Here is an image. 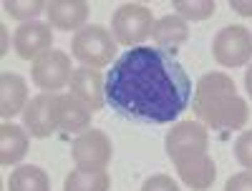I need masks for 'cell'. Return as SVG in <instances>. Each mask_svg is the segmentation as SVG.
<instances>
[{
	"label": "cell",
	"mask_w": 252,
	"mask_h": 191,
	"mask_svg": "<svg viewBox=\"0 0 252 191\" xmlns=\"http://www.w3.org/2000/svg\"><path fill=\"white\" fill-rule=\"evenodd\" d=\"M141 191H182V189H179V184L172 176L154 174V176H149V179L141 184Z\"/></svg>",
	"instance_id": "7402d4cb"
},
{
	"label": "cell",
	"mask_w": 252,
	"mask_h": 191,
	"mask_svg": "<svg viewBox=\"0 0 252 191\" xmlns=\"http://www.w3.org/2000/svg\"><path fill=\"white\" fill-rule=\"evenodd\" d=\"M224 191H252V171H240L229 176L224 184Z\"/></svg>",
	"instance_id": "603a6c76"
},
{
	"label": "cell",
	"mask_w": 252,
	"mask_h": 191,
	"mask_svg": "<svg viewBox=\"0 0 252 191\" xmlns=\"http://www.w3.org/2000/svg\"><path fill=\"white\" fill-rule=\"evenodd\" d=\"M58 129L81 134L91 129V111L71 93H58Z\"/></svg>",
	"instance_id": "9a60e30c"
},
{
	"label": "cell",
	"mask_w": 252,
	"mask_h": 191,
	"mask_svg": "<svg viewBox=\"0 0 252 191\" xmlns=\"http://www.w3.org/2000/svg\"><path fill=\"white\" fill-rule=\"evenodd\" d=\"M8 191H51V179L40 166H18L8 179Z\"/></svg>",
	"instance_id": "e0dca14e"
},
{
	"label": "cell",
	"mask_w": 252,
	"mask_h": 191,
	"mask_svg": "<svg viewBox=\"0 0 252 191\" xmlns=\"http://www.w3.org/2000/svg\"><path fill=\"white\" fill-rule=\"evenodd\" d=\"M28 103V83L23 81V76L5 71L0 76V116L10 121L13 116L23 113Z\"/></svg>",
	"instance_id": "4fadbf2b"
},
{
	"label": "cell",
	"mask_w": 252,
	"mask_h": 191,
	"mask_svg": "<svg viewBox=\"0 0 252 191\" xmlns=\"http://www.w3.org/2000/svg\"><path fill=\"white\" fill-rule=\"evenodd\" d=\"M26 154H28V131L10 121H3V126H0V164L13 166L23 161Z\"/></svg>",
	"instance_id": "2e32d148"
},
{
	"label": "cell",
	"mask_w": 252,
	"mask_h": 191,
	"mask_svg": "<svg viewBox=\"0 0 252 191\" xmlns=\"http://www.w3.org/2000/svg\"><path fill=\"white\" fill-rule=\"evenodd\" d=\"M179 179L192 191H207L217 179V166L209 156V131L199 121H179L164 138Z\"/></svg>",
	"instance_id": "7a4b0ae2"
},
{
	"label": "cell",
	"mask_w": 252,
	"mask_h": 191,
	"mask_svg": "<svg viewBox=\"0 0 252 191\" xmlns=\"http://www.w3.org/2000/svg\"><path fill=\"white\" fill-rule=\"evenodd\" d=\"M116 40L111 35L109 28H103L98 23L94 26H86V28H81L73 40H71V55L76 60H81L86 68H103V66H109L111 58L116 55Z\"/></svg>",
	"instance_id": "277c9868"
},
{
	"label": "cell",
	"mask_w": 252,
	"mask_h": 191,
	"mask_svg": "<svg viewBox=\"0 0 252 191\" xmlns=\"http://www.w3.org/2000/svg\"><path fill=\"white\" fill-rule=\"evenodd\" d=\"M245 88H247V93H250V98H252V66L245 71Z\"/></svg>",
	"instance_id": "d4e9b609"
},
{
	"label": "cell",
	"mask_w": 252,
	"mask_h": 191,
	"mask_svg": "<svg viewBox=\"0 0 252 191\" xmlns=\"http://www.w3.org/2000/svg\"><path fill=\"white\" fill-rule=\"evenodd\" d=\"M111 176L109 171H71L63 181V191H109Z\"/></svg>",
	"instance_id": "ac0fdd59"
},
{
	"label": "cell",
	"mask_w": 252,
	"mask_h": 191,
	"mask_svg": "<svg viewBox=\"0 0 252 191\" xmlns=\"http://www.w3.org/2000/svg\"><path fill=\"white\" fill-rule=\"evenodd\" d=\"M172 8L184 20H207L215 15L217 3L215 0H174Z\"/></svg>",
	"instance_id": "d6986e66"
},
{
	"label": "cell",
	"mask_w": 252,
	"mask_h": 191,
	"mask_svg": "<svg viewBox=\"0 0 252 191\" xmlns=\"http://www.w3.org/2000/svg\"><path fill=\"white\" fill-rule=\"evenodd\" d=\"M192 101L184 66L161 48L139 46L121 53L106 76V103L134 121L172 123Z\"/></svg>",
	"instance_id": "6da1fadb"
},
{
	"label": "cell",
	"mask_w": 252,
	"mask_h": 191,
	"mask_svg": "<svg viewBox=\"0 0 252 191\" xmlns=\"http://www.w3.org/2000/svg\"><path fill=\"white\" fill-rule=\"evenodd\" d=\"M235 159L240 161V166L252 171V131H242L235 141Z\"/></svg>",
	"instance_id": "44dd1931"
},
{
	"label": "cell",
	"mask_w": 252,
	"mask_h": 191,
	"mask_svg": "<svg viewBox=\"0 0 252 191\" xmlns=\"http://www.w3.org/2000/svg\"><path fill=\"white\" fill-rule=\"evenodd\" d=\"M46 8H48V3H43V0H26V3H20V0H5L3 3V10L15 20H23V23L35 20V15L46 13Z\"/></svg>",
	"instance_id": "ffe728a7"
},
{
	"label": "cell",
	"mask_w": 252,
	"mask_h": 191,
	"mask_svg": "<svg viewBox=\"0 0 252 191\" xmlns=\"http://www.w3.org/2000/svg\"><path fill=\"white\" fill-rule=\"evenodd\" d=\"M89 3L86 0H51L46 15H48V26L56 30H81L86 28L89 20Z\"/></svg>",
	"instance_id": "7c38bea8"
},
{
	"label": "cell",
	"mask_w": 252,
	"mask_h": 191,
	"mask_svg": "<svg viewBox=\"0 0 252 191\" xmlns=\"http://www.w3.org/2000/svg\"><path fill=\"white\" fill-rule=\"evenodd\" d=\"M13 48H15L18 58L35 60L43 53L53 51V28L48 23H40V20L23 23L13 35Z\"/></svg>",
	"instance_id": "30bf717a"
},
{
	"label": "cell",
	"mask_w": 252,
	"mask_h": 191,
	"mask_svg": "<svg viewBox=\"0 0 252 191\" xmlns=\"http://www.w3.org/2000/svg\"><path fill=\"white\" fill-rule=\"evenodd\" d=\"M26 131L33 138H48L58 131V93H38L23 111Z\"/></svg>",
	"instance_id": "9c48e42d"
},
{
	"label": "cell",
	"mask_w": 252,
	"mask_h": 191,
	"mask_svg": "<svg viewBox=\"0 0 252 191\" xmlns=\"http://www.w3.org/2000/svg\"><path fill=\"white\" fill-rule=\"evenodd\" d=\"M229 8L237 10L245 18H252V3H242V0H229Z\"/></svg>",
	"instance_id": "cb8c5ba5"
},
{
	"label": "cell",
	"mask_w": 252,
	"mask_h": 191,
	"mask_svg": "<svg viewBox=\"0 0 252 191\" xmlns=\"http://www.w3.org/2000/svg\"><path fill=\"white\" fill-rule=\"evenodd\" d=\"M212 55L222 68H242L252 60V33L245 26H224L212 40Z\"/></svg>",
	"instance_id": "8992f818"
},
{
	"label": "cell",
	"mask_w": 252,
	"mask_h": 191,
	"mask_svg": "<svg viewBox=\"0 0 252 191\" xmlns=\"http://www.w3.org/2000/svg\"><path fill=\"white\" fill-rule=\"evenodd\" d=\"M0 30H3V53H8V30L5 26H0Z\"/></svg>",
	"instance_id": "484cf974"
},
{
	"label": "cell",
	"mask_w": 252,
	"mask_h": 191,
	"mask_svg": "<svg viewBox=\"0 0 252 191\" xmlns=\"http://www.w3.org/2000/svg\"><path fill=\"white\" fill-rule=\"evenodd\" d=\"M31 76H33V83L43 93L61 91L63 86H68L71 76H73L68 53H63V51H48V53H43L40 58L33 60Z\"/></svg>",
	"instance_id": "ba28073f"
},
{
	"label": "cell",
	"mask_w": 252,
	"mask_h": 191,
	"mask_svg": "<svg viewBox=\"0 0 252 191\" xmlns=\"http://www.w3.org/2000/svg\"><path fill=\"white\" fill-rule=\"evenodd\" d=\"M192 111L212 131H240L250 121L247 101L237 96L235 81L227 73H204L192 96Z\"/></svg>",
	"instance_id": "3957f363"
},
{
	"label": "cell",
	"mask_w": 252,
	"mask_h": 191,
	"mask_svg": "<svg viewBox=\"0 0 252 191\" xmlns=\"http://www.w3.org/2000/svg\"><path fill=\"white\" fill-rule=\"evenodd\" d=\"M71 156L76 168H81V171H106V166L111 164L114 156L111 138L103 131L89 129L78 134L76 141L71 143Z\"/></svg>",
	"instance_id": "52a82bcc"
},
{
	"label": "cell",
	"mask_w": 252,
	"mask_h": 191,
	"mask_svg": "<svg viewBox=\"0 0 252 191\" xmlns=\"http://www.w3.org/2000/svg\"><path fill=\"white\" fill-rule=\"evenodd\" d=\"M68 86H71V96H76L91 113L103 109V103H106V81H103L98 71L86 68V66L73 68Z\"/></svg>",
	"instance_id": "8fae6325"
},
{
	"label": "cell",
	"mask_w": 252,
	"mask_h": 191,
	"mask_svg": "<svg viewBox=\"0 0 252 191\" xmlns=\"http://www.w3.org/2000/svg\"><path fill=\"white\" fill-rule=\"evenodd\" d=\"M152 40L157 43V48H161V51L174 55V51L189 40L187 20L179 18V15H164V18H159L154 23V28H152Z\"/></svg>",
	"instance_id": "5bb4252c"
},
{
	"label": "cell",
	"mask_w": 252,
	"mask_h": 191,
	"mask_svg": "<svg viewBox=\"0 0 252 191\" xmlns=\"http://www.w3.org/2000/svg\"><path fill=\"white\" fill-rule=\"evenodd\" d=\"M154 23L157 20L152 18V10L146 5L124 3L111 18V35L119 46H126V48L136 46L139 48V43H144L152 35Z\"/></svg>",
	"instance_id": "5b68a950"
}]
</instances>
